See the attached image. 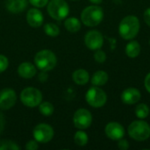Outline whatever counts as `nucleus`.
I'll use <instances>...</instances> for the list:
<instances>
[{"label":"nucleus","instance_id":"1","mask_svg":"<svg viewBox=\"0 0 150 150\" xmlns=\"http://www.w3.org/2000/svg\"><path fill=\"white\" fill-rule=\"evenodd\" d=\"M141 27L139 18L134 15L126 16L119 25V33L124 40H130L137 36Z\"/></svg>","mask_w":150,"mask_h":150},{"label":"nucleus","instance_id":"2","mask_svg":"<svg viewBox=\"0 0 150 150\" xmlns=\"http://www.w3.org/2000/svg\"><path fill=\"white\" fill-rule=\"evenodd\" d=\"M104 18V11L98 4H92L85 7L81 12L82 23L89 27L98 25Z\"/></svg>","mask_w":150,"mask_h":150},{"label":"nucleus","instance_id":"3","mask_svg":"<svg viewBox=\"0 0 150 150\" xmlns=\"http://www.w3.org/2000/svg\"><path fill=\"white\" fill-rule=\"evenodd\" d=\"M35 66L41 71H50L57 64V57L54 53L49 49H42L34 55Z\"/></svg>","mask_w":150,"mask_h":150},{"label":"nucleus","instance_id":"4","mask_svg":"<svg viewBox=\"0 0 150 150\" xmlns=\"http://www.w3.org/2000/svg\"><path fill=\"white\" fill-rule=\"evenodd\" d=\"M129 136L138 142H143L150 137V126L144 120H134L128 126Z\"/></svg>","mask_w":150,"mask_h":150},{"label":"nucleus","instance_id":"5","mask_svg":"<svg viewBox=\"0 0 150 150\" xmlns=\"http://www.w3.org/2000/svg\"><path fill=\"white\" fill-rule=\"evenodd\" d=\"M47 13L58 21L66 18L69 13V6L65 0H50L47 3Z\"/></svg>","mask_w":150,"mask_h":150},{"label":"nucleus","instance_id":"6","mask_svg":"<svg viewBox=\"0 0 150 150\" xmlns=\"http://www.w3.org/2000/svg\"><path fill=\"white\" fill-rule=\"evenodd\" d=\"M42 93L40 90L34 87H26L20 93V100L22 104L27 107L33 108L38 106L42 102Z\"/></svg>","mask_w":150,"mask_h":150},{"label":"nucleus","instance_id":"7","mask_svg":"<svg viewBox=\"0 0 150 150\" xmlns=\"http://www.w3.org/2000/svg\"><path fill=\"white\" fill-rule=\"evenodd\" d=\"M85 100L89 105L94 108H100L104 106L107 101V95L98 86L91 87L85 94Z\"/></svg>","mask_w":150,"mask_h":150},{"label":"nucleus","instance_id":"8","mask_svg":"<svg viewBox=\"0 0 150 150\" xmlns=\"http://www.w3.org/2000/svg\"><path fill=\"white\" fill-rule=\"evenodd\" d=\"M54 135V131L53 127L45 123L38 124L33 131V136L38 143H47L49 142Z\"/></svg>","mask_w":150,"mask_h":150},{"label":"nucleus","instance_id":"9","mask_svg":"<svg viewBox=\"0 0 150 150\" xmlns=\"http://www.w3.org/2000/svg\"><path fill=\"white\" fill-rule=\"evenodd\" d=\"M73 123L77 129H87L92 123V115L91 112L84 108L76 110L73 115Z\"/></svg>","mask_w":150,"mask_h":150},{"label":"nucleus","instance_id":"10","mask_svg":"<svg viewBox=\"0 0 150 150\" xmlns=\"http://www.w3.org/2000/svg\"><path fill=\"white\" fill-rule=\"evenodd\" d=\"M84 44L91 50L100 49L104 45V36L98 30H91L84 36Z\"/></svg>","mask_w":150,"mask_h":150},{"label":"nucleus","instance_id":"11","mask_svg":"<svg viewBox=\"0 0 150 150\" xmlns=\"http://www.w3.org/2000/svg\"><path fill=\"white\" fill-rule=\"evenodd\" d=\"M17 102V94L11 88L3 89L0 91V109L3 111L10 110Z\"/></svg>","mask_w":150,"mask_h":150},{"label":"nucleus","instance_id":"12","mask_svg":"<svg viewBox=\"0 0 150 150\" xmlns=\"http://www.w3.org/2000/svg\"><path fill=\"white\" fill-rule=\"evenodd\" d=\"M106 136L112 141H119L125 135V128L119 122L112 121L109 122L105 128Z\"/></svg>","mask_w":150,"mask_h":150},{"label":"nucleus","instance_id":"13","mask_svg":"<svg viewBox=\"0 0 150 150\" xmlns=\"http://www.w3.org/2000/svg\"><path fill=\"white\" fill-rule=\"evenodd\" d=\"M141 98H142L141 91L138 89L133 88V87H129L124 90L120 96L121 101L126 105L137 104L140 101Z\"/></svg>","mask_w":150,"mask_h":150},{"label":"nucleus","instance_id":"14","mask_svg":"<svg viewBox=\"0 0 150 150\" xmlns=\"http://www.w3.org/2000/svg\"><path fill=\"white\" fill-rule=\"evenodd\" d=\"M26 21L28 25L32 27L37 28L42 25L44 21L43 13L38 8H32L29 9L26 13Z\"/></svg>","mask_w":150,"mask_h":150},{"label":"nucleus","instance_id":"15","mask_svg":"<svg viewBox=\"0 0 150 150\" xmlns=\"http://www.w3.org/2000/svg\"><path fill=\"white\" fill-rule=\"evenodd\" d=\"M18 74L24 79H31L37 74L36 67L31 62H22L18 67Z\"/></svg>","mask_w":150,"mask_h":150},{"label":"nucleus","instance_id":"16","mask_svg":"<svg viewBox=\"0 0 150 150\" xmlns=\"http://www.w3.org/2000/svg\"><path fill=\"white\" fill-rule=\"evenodd\" d=\"M28 0H6V9L11 13H19L27 7Z\"/></svg>","mask_w":150,"mask_h":150},{"label":"nucleus","instance_id":"17","mask_svg":"<svg viewBox=\"0 0 150 150\" xmlns=\"http://www.w3.org/2000/svg\"><path fill=\"white\" fill-rule=\"evenodd\" d=\"M72 79L75 83L78 85H84L90 81V74L83 69H76L72 74Z\"/></svg>","mask_w":150,"mask_h":150},{"label":"nucleus","instance_id":"18","mask_svg":"<svg viewBox=\"0 0 150 150\" xmlns=\"http://www.w3.org/2000/svg\"><path fill=\"white\" fill-rule=\"evenodd\" d=\"M109 80V76L105 70H98L96 71L91 79L92 85L94 86H103L105 85Z\"/></svg>","mask_w":150,"mask_h":150},{"label":"nucleus","instance_id":"19","mask_svg":"<svg viewBox=\"0 0 150 150\" xmlns=\"http://www.w3.org/2000/svg\"><path fill=\"white\" fill-rule=\"evenodd\" d=\"M125 51L128 57L135 58L141 53V45L137 40H131L127 44Z\"/></svg>","mask_w":150,"mask_h":150},{"label":"nucleus","instance_id":"20","mask_svg":"<svg viewBox=\"0 0 150 150\" xmlns=\"http://www.w3.org/2000/svg\"><path fill=\"white\" fill-rule=\"evenodd\" d=\"M64 26L69 33H77L81 29V21L75 17H69L65 19Z\"/></svg>","mask_w":150,"mask_h":150},{"label":"nucleus","instance_id":"21","mask_svg":"<svg viewBox=\"0 0 150 150\" xmlns=\"http://www.w3.org/2000/svg\"><path fill=\"white\" fill-rule=\"evenodd\" d=\"M74 142L77 146L83 147V146L87 145V143L89 142L88 134L84 131L79 129L77 132H76V134L74 135Z\"/></svg>","mask_w":150,"mask_h":150},{"label":"nucleus","instance_id":"22","mask_svg":"<svg viewBox=\"0 0 150 150\" xmlns=\"http://www.w3.org/2000/svg\"><path fill=\"white\" fill-rule=\"evenodd\" d=\"M39 111L43 116L50 117L54 112V107L50 102H41L39 105Z\"/></svg>","mask_w":150,"mask_h":150},{"label":"nucleus","instance_id":"23","mask_svg":"<svg viewBox=\"0 0 150 150\" xmlns=\"http://www.w3.org/2000/svg\"><path fill=\"white\" fill-rule=\"evenodd\" d=\"M150 109L148 105L142 103L139 104L136 108H135V115L137 118H139L140 120H143L146 119L149 115Z\"/></svg>","mask_w":150,"mask_h":150},{"label":"nucleus","instance_id":"24","mask_svg":"<svg viewBox=\"0 0 150 150\" xmlns=\"http://www.w3.org/2000/svg\"><path fill=\"white\" fill-rule=\"evenodd\" d=\"M44 32L47 36L50 37H56L60 33V28L59 26L54 23H47L44 25Z\"/></svg>","mask_w":150,"mask_h":150},{"label":"nucleus","instance_id":"25","mask_svg":"<svg viewBox=\"0 0 150 150\" xmlns=\"http://www.w3.org/2000/svg\"><path fill=\"white\" fill-rule=\"evenodd\" d=\"M19 147L16 142L9 140L0 141V150H18Z\"/></svg>","mask_w":150,"mask_h":150},{"label":"nucleus","instance_id":"26","mask_svg":"<svg viewBox=\"0 0 150 150\" xmlns=\"http://www.w3.org/2000/svg\"><path fill=\"white\" fill-rule=\"evenodd\" d=\"M93 57H94V60L97 62L103 63L106 60V54L105 53V51H103L101 49H97V50H95V53L93 54Z\"/></svg>","mask_w":150,"mask_h":150},{"label":"nucleus","instance_id":"27","mask_svg":"<svg viewBox=\"0 0 150 150\" xmlns=\"http://www.w3.org/2000/svg\"><path fill=\"white\" fill-rule=\"evenodd\" d=\"M8 66H9L8 58L4 54H0V74L3 73L4 71H5L7 69Z\"/></svg>","mask_w":150,"mask_h":150},{"label":"nucleus","instance_id":"28","mask_svg":"<svg viewBox=\"0 0 150 150\" xmlns=\"http://www.w3.org/2000/svg\"><path fill=\"white\" fill-rule=\"evenodd\" d=\"M28 1L33 6L36 8H42L46 6L47 3L49 2V0H28Z\"/></svg>","mask_w":150,"mask_h":150},{"label":"nucleus","instance_id":"29","mask_svg":"<svg viewBox=\"0 0 150 150\" xmlns=\"http://www.w3.org/2000/svg\"><path fill=\"white\" fill-rule=\"evenodd\" d=\"M25 149L26 150H37L39 149V144L38 142H36L35 140H32L26 142L25 144Z\"/></svg>","mask_w":150,"mask_h":150},{"label":"nucleus","instance_id":"30","mask_svg":"<svg viewBox=\"0 0 150 150\" xmlns=\"http://www.w3.org/2000/svg\"><path fill=\"white\" fill-rule=\"evenodd\" d=\"M118 148L120 150H127L129 149V143L126 139H120L118 142Z\"/></svg>","mask_w":150,"mask_h":150},{"label":"nucleus","instance_id":"31","mask_svg":"<svg viewBox=\"0 0 150 150\" xmlns=\"http://www.w3.org/2000/svg\"><path fill=\"white\" fill-rule=\"evenodd\" d=\"M143 18H144L145 23L149 26H150V7L145 10V11L143 13Z\"/></svg>","mask_w":150,"mask_h":150},{"label":"nucleus","instance_id":"32","mask_svg":"<svg viewBox=\"0 0 150 150\" xmlns=\"http://www.w3.org/2000/svg\"><path fill=\"white\" fill-rule=\"evenodd\" d=\"M5 127V118L2 112H0V134L3 133Z\"/></svg>","mask_w":150,"mask_h":150},{"label":"nucleus","instance_id":"33","mask_svg":"<svg viewBox=\"0 0 150 150\" xmlns=\"http://www.w3.org/2000/svg\"><path fill=\"white\" fill-rule=\"evenodd\" d=\"M144 85L146 90L150 93V72L146 76L145 80H144Z\"/></svg>","mask_w":150,"mask_h":150},{"label":"nucleus","instance_id":"34","mask_svg":"<svg viewBox=\"0 0 150 150\" xmlns=\"http://www.w3.org/2000/svg\"><path fill=\"white\" fill-rule=\"evenodd\" d=\"M47 77H48V75L47 74V71H42L40 73L39 75V80L40 82H46L47 80Z\"/></svg>","mask_w":150,"mask_h":150},{"label":"nucleus","instance_id":"35","mask_svg":"<svg viewBox=\"0 0 150 150\" xmlns=\"http://www.w3.org/2000/svg\"><path fill=\"white\" fill-rule=\"evenodd\" d=\"M91 4H98V5H99L102 2H103V0H89Z\"/></svg>","mask_w":150,"mask_h":150},{"label":"nucleus","instance_id":"36","mask_svg":"<svg viewBox=\"0 0 150 150\" xmlns=\"http://www.w3.org/2000/svg\"><path fill=\"white\" fill-rule=\"evenodd\" d=\"M72 1H76V0H72Z\"/></svg>","mask_w":150,"mask_h":150}]
</instances>
